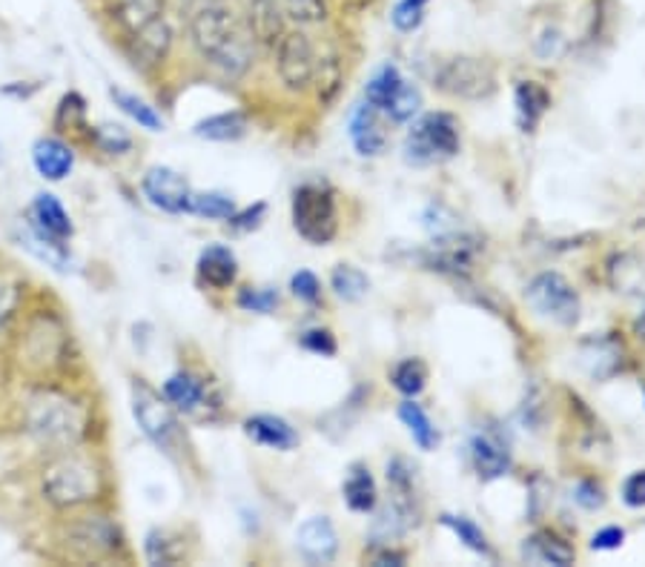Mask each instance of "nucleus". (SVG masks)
<instances>
[{"mask_svg": "<svg viewBox=\"0 0 645 567\" xmlns=\"http://www.w3.org/2000/svg\"><path fill=\"white\" fill-rule=\"evenodd\" d=\"M293 227L305 241L325 247L339 233L333 192L319 184L298 186L293 195Z\"/></svg>", "mask_w": 645, "mask_h": 567, "instance_id": "6", "label": "nucleus"}, {"mask_svg": "<svg viewBox=\"0 0 645 567\" xmlns=\"http://www.w3.org/2000/svg\"><path fill=\"white\" fill-rule=\"evenodd\" d=\"M284 9V18L296 21L298 26H316L327 21L325 0H279Z\"/></svg>", "mask_w": 645, "mask_h": 567, "instance_id": "40", "label": "nucleus"}, {"mask_svg": "<svg viewBox=\"0 0 645 567\" xmlns=\"http://www.w3.org/2000/svg\"><path fill=\"white\" fill-rule=\"evenodd\" d=\"M245 435L250 442L270 450H293L298 444V433L290 428V421H284L282 416H270V412L250 416L245 421Z\"/></svg>", "mask_w": 645, "mask_h": 567, "instance_id": "21", "label": "nucleus"}, {"mask_svg": "<svg viewBox=\"0 0 645 567\" xmlns=\"http://www.w3.org/2000/svg\"><path fill=\"white\" fill-rule=\"evenodd\" d=\"M110 98L115 101V106L124 112L126 118H133L142 129H149V133H161L163 129V118L156 112V106H149L144 98L133 95V92H126V89L121 87H112Z\"/></svg>", "mask_w": 645, "mask_h": 567, "instance_id": "30", "label": "nucleus"}, {"mask_svg": "<svg viewBox=\"0 0 645 567\" xmlns=\"http://www.w3.org/2000/svg\"><path fill=\"white\" fill-rule=\"evenodd\" d=\"M92 135H95V144L106 155H124L133 149V135L126 133L121 124H101Z\"/></svg>", "mask_w": 645, "mask_h": 567, "instance_id": "41", "label": "nucleus"}, {"mask_svg": "<svg viewBox=\"0 0 645 567\" xmlns=\"http://www.w3.org/2000/svg\"><path fill=\"white\" fill-rule=\"evenodd\" d=\"M41 490H44V499L58 510L81 508L104 494V470L87 453H78L75 447L64 450L46 464Z\"/></svg>", "mask_w": 645, "mask_h": 567, "instance_id": "3", "label": "nucleus"}, {"mask_svg": "<svg viewBox=\"0 0 645 567\" xmlns=\"http://www.w3.org/2000/svg\"><path fill=\"white\" fill-rule=\"evenodd\" d=\"M172 46V26L167 18H156V21L144 23L142 30L129 32V55L133 64L142 69L158 67L167 52Z\"/></svg>", "mask_w": 645, "mask_h": 567, "instance_id": "14", "label": "nucleus"}, {"mask_svg": "<svg viewBox=\"0 0 645 567\" xmlns=\"http://www.w3.org/2000/svg\"><path fill=\"white\" fill-rule=\"evenodd\" d=\"M290 290H293V295H296L298 302L305 304H316L321 298L319 279L313 273H307V270H302V273H296L290 279Z\"/></svg>", "mask_w": 645, "mask_h": 567, "instance_id": "44", "label": "nucleus"}, {"mask_svg": "<svg viewBox=\"0 0 645 567\" xmlns=\"http://www.w3.org/2000/svg\"><path fill=\"white\" fill-rule=\"evenodd\" d=\"M410 3H416V7H428V0H410Z\"/></svg>", "mask_w": 645, "mask_h": 567, "instance_id": "54", "label": "nucleus"}, {"mask_svg": "<svg viewBox=\"0 0 645 567\" xmlns=\"http://www.w3.org/2000/svg\"><path fill=\"white\" fill-rule=\"evenodd\" d=\"M373 565L378 567H387V565H405V553L399 551H391V547H385V551H378L376 556H373Z\"/></svg>", "mask_w": 645, "mask_h": 567, "instance_id": "52", "label": "nucleus"}, {"mask_svg": "<svg viewBox=\"0 0 645 567\" xmlns=\"http://www.w3.org/2000/svg\"><path fill=\"white\" fill-rule=\"evenodd\" d=\"M275 67H279L284 87L293 92L310 87L313 78L319 75V58H316L310 37L305 32H284L279 52H275Z\"/></svg>", "mask_w": 645, "mask_h": 567, "instance_id": "10", "label": "nucleus"}, {"mask_svg": "<svg viewBox=\"0 0 645 567\" xmlns=\"http://www.w3.org/2000/svg\"><path fill=\"white\" fill-rule=\"evenodd\" d=\"M67 350V332L53 316H37L23 339V361L32 370H49L64 359Z\"/></svg>", "mask_w": 645, "mask_h": 567, "instance_id": "11", "label": "nucleus"}, {"mask_svg": "<svg viewBox=\"0 0 645 567\" xmlns=\"http://www.w3.org/2000/svg\"><path fill=\"white\" fill-rule=\"evenodd\" d=\"M144 553H147L149 565H176L184 556V547L170 531H149L147 538H144Z\"/></svg>", "mask_w": 645, "mask_h": 567, "instance_id": "34", "label": "nucleus"}, {"mask_svg": "<svg viewBox=\"0 0 645 567\" xmlns=\"http://www.w3.org/2000/svg\"><path fill=\"white\" fill-rule=\"evenodd\" d=\"M528 307L559 327L577 325L579 295L559 273H540L525 290Z\"/></svg>", "mask_w": 645, "mask_h": 567, "instance_id": "7", "label": "nucleus"}, {"mask_svg": "<svg viewBox=\"0 0 645 567\" xmlns=\"http://www.w3.org/2000/svg\"><path fill=\"white\" fill-rule=\"evenodd\" d=\"M83 115H87V106H83V98L81 95H75V92H69V95H64V101H60V106H58V124H67V126L81 124Z\"/></svg>", "mask_w": 645, "mask_h": 567, "instance_id": "47", "label": "nucleus"}, {"mask_svg": "<svg viewBox=\"0 0 645 567\" xmlns=\"http://www.w3.org/2000/svg\"><path fill=\"white\" fill-rule=\"evenodd\" d=\"M163 398L179 412H195L199 407H204L207 390H204V382L193 373H176L163 382Z\"/></svg>", "mask_w": 645, "mask_h": 567, "instance_id": "27", "label": "nucleus"}, {"mask_svg": "<svg viewBox=\"0 0 645 567\" xmlns=\"http://www.w3.org/2000/svg\"><path fill=\"white\" fill-rule=\"evenodd\" d=\"M637 332H640V339H645V313L637 318Z\"/></svg>", "mask_w": 645, "mask_h": 567, "instance_id": "53", "label": "nucleus"}, {"mask_svg": "<svg viewBox=\"0 0 645 567\" xmlns=\"http://www.w3.org/2000/svg\"><path fill=\"white\" fill-rule=\"evenodd\" d=\"M391 21H394L396 30L401 32L419 30V23L425 21V7H416V3H410V0H401V3H396Z\"/></svg>", "mask_w": 645, "mask_h": 567, "instance_id": "46", "label": "nucleus"}, {"mask_svg": "<svg viewBox=\"0 0 645 567\" xmlns=\"http://www.w3.org/2000/svg\"><path fill=\"white\" fill-rule=\"evenodd\" d=\"M394 387L405 396H419L425 390V382H428V367H425L419 359H405L401 364L394 367Z\"/></svg>", "mask_w": 645, "mask_h": 567, "instance_id": "38", "label": "nucleus"}, {"mask_svg": "<svg viewBox=\"0 0 645 567\" xmlns=\"http://www.w3.org/2000/svg\"><path fill=\"white\" fill-rule=\"evenodd\" d=\"M437 83L442 92L465 101H483L497 92V75L490 64L479 58H453L437 72Z\"/></svg>", "mask_w": 645, "mask_h": 567, "instance_id": "9", "label": "nucleus"}, {"mask_svg": "<svg viewBox=\"0 0 645 567\" xmlns=\"http://www.w3.org/2000/svg\"><path fill=\"white\" fill-rule=\"evenodd\" d=\"M471 458H474L476 473H479L485 481L502 479L505 473L511 470V456H508L505 444L497 442L494 435H474V442H471Z\"/></svg>", "mask_w": 645, "mask_h": 567, "instance_id": "25", "label": "nucleus"}, {"mask_svg": "<svg viewBox=\"0 0 645 567\" xmlns=\"http://www.w3.org/2000/svg\"><path fill=\"white\" fill-rule=\"evenodd\" d=\"M30 222L35 224L41 233H46L49 238H58V241H69L75 236V224L69 218V213L64 209V204L58 201V195L53 192H41L32 201Z\"/></svg>", "mask_w": 645, "mask_h": 567, "instance_id": "20", "label": "nucleus"}, {"mask_svg": "<svg viewBox=\"0 0 645 567\" xmlns=\"http://www.w3.org/2000/svg\"><path fill=\"white\" fill-rule=\"evenodd\" d=\"M264 213H268V206L264 204H256V206H247L245 213H233L227 222H230L233 229H238V233H250V229H256L261 224V218H264Z\"/></svg>", "mask_w": 645, "mask_h": 567, "instance_id": "48", "label": "nucleus"}, {"mask_svg": "<svg viewBox=\"0 0 645 567\" xmlns=\"http://www.w3.org/2000/svg\"><path fill=\"white\" fill-rule=\"evenodd\" d=\"M623 542H625V531H623V528H616V524H611V528H606V531L593 533L591 547H593V551H616V547L623 545Z\"/></svg>", "mask_w": 645, "mask_h": 567, "instance_id": "51", "label": "nucleus"}, {"mask_svg": "<svg viewBox=\"0 0 645 567\" xmlns=\"http://www.w3.org/2000/svg\"><path fill=\"white\" fill-rule=\"evenodd\" d=\"M199 275L210 287L227 290L238 275L236 252L224 243H210L207 250L199 256Z\"/></svg>", "mask_w": 645, "mask_h": 567, "instance_id": "23", "label": "nucleus"}, {"mask_svg": "<svg viewBox=\"0 0 645 567\" xmlns=\"http://www.w3.org/2000/svg\"><path fill=\"white\" fill-rule=\"evenodd\" d=\"M401 83H405V78H401L399 69H396L394 64H385L382 69H376V75H373L371 81H367V87H364V101L371 103V106H376L378 112H385L387 103L394 101Z\"/></svg>", "mask_w": 645, "mask_h": 567, "instance_id": "31", "label": "nucleus"}, {"mask_svg": "<svg viewBox=\"0 0 645 567\" xmlns=\"http://www.w3.org/2000/svg\"><path fill=\"white\" fill-rule=\"evenodd\" d=\"M330 284H333L336 295H339L341 302H362L364 295H367V290H371L367 275L350 264L336 267L333 275H330Z\"/></svg>", "mask_w": 645, "mask_h": 567, "instance_id": "36", "label": "nucleus"}, {"mask_svg": "<svg viewBox=\"0 0 645 567\" xmlns=\"http://www.w3.org/2000/svg\"><path fill=\"white\" fill-rule=\"evenodd\" d=\"M579 364L588 376L611 378L623 367V344L614 336H591L579 344Z\"/></svg>", "mask_w": 645, "mask_h": 567, "instance_id": "17", "label": "nucleus"}, {"mask_svg": "<svg viewBox=\"0 0 645 567\" xmlns=\"http://www.w3.org/2000/svg\"><path fill=\"white\" fill-rule=\"evenodd\" d=\"M190 35L199 55L227 78H241L256 58V37L230 3L210 0L190 21Z\"/></svg>", "mask_w": 645, "mask_h": 567, "instance_id": "1", "label": "nucleus"}, {"mask_svg": "<svg viewBox=\"0 0 645 567\" xmlns=\"http://www.w3.org/2000/svg\"><path fill=\"white\" fill-rule=\"evenodd\" d=\"M623 501L629 508H645V470L631 473L623 485Z\"/></svg>", "mask_w": 645, "mask_h": 567, "instance_id": "50", "label": "nucleus"}, {"mask_svg": "<svg viewBox=\"0 0 645 567\" xmlns=\"http://www.w3.org/2000/svg\"><path fill=\"white\" fill-rule=\"evenodd\" d=\"M296 547L313 565H325L339 551V536H336L333 522L327 515H313L307 522L298 524L296 531Z\"/></svg>", "mask_w": 645, "mask_h": 567, "instance_id": "16", "label": "nucleus"}, {"mask_svg": "<svg viewBox=\"0 0 645 567\" xmlns=\"http://www.w3.org/2000/svg\"><path fill=\"white\" fill-rule=\"evenodd\" d=\"M574 547L565 542L563 536H556L551 531H540L531 538H525L522 545V559L536 562V565H554V567H568L574 565Z\"/></svg>", "mask_w": 645, "mask_h": 567, "instance_id": "24", "label": "nucleus"}, {"mask_svg": "<svg viewBox=\"0 0 645 567\" xmlns=\"http://www.w3.org/2000/svg\"><path fill=\"white\" fill-rule=\"evenodd\" d=\"M513 103H517V121H520L522 133H534L542 115L548 112L551 95L548 89L536 81H522L513 92Z\"/></svg>", "mask_w": 645, "mask_h": 567, "instance_id": "26", "label": "nucleus"}, {"mask_svg": "<svg viewBox=\"0 0 645 567\" xmlns=\"http://www.w3.org/2000/svg\"><path fill=\"white\" fill-rule=\"evenodd\" d=\"M18 243H21L30 256H35L41 264L53 267L55 273H69V270H72V256H69L67 243L58 241V238H49L32 222L18 227Z\"/></svg>", "mask_w": 645, "mask_h": 567, "instance_id": "18", "label": "nucleus"}, {"mask_svg": "<svg viewBox=\"0 0 645 567\" xmlns=\"http://www.w3.org/2000/svg\"><path fill=\"white\" fill-rule=\"evenodd\" d=\"M245 21L252 37L261 44L279 46V41L284 37V9L279 0H250Z\"/></svg>", "mask_w": 645, "mask_h": 567, "instance_id": "22", "label": "nucleus"}, {"mask_svg": "<svg viewBox=\"0 0 645 567\" xmlns=\"http://www.w3.org/2000/svg\"><path fill=\"white\" fill-rule=\"evenodd\" d=\"M348 133L353 147L362 158H376V155L385 152L387 147V133L382 121H378V110L364 101L359 106H353L348 118Z\"/></svg>", "mask_w": 645, "mask_h": 567, "instance_id": "15", "label": "nucleus"}, {"mask_svg": "<svg viewBox=\"0 0 645 567\" xmlns=\"http://www.w3.org/2000/svg\"><path fill=\"white\" fill-rule=\"evenodd\" d=\"M163 15V0H121L118 3V21L126 30V35L142 30L144 23L156 21Z\"/></svg>", "mask_w": 645, "mask_h": 567, "instance_id": "35", "label": "nucleus"}, {"mask_svg": "<svg viewBox=\"0 0 645 567\" xmlns=\"http://www.w3.org/2000/svg\"><path fill=\"white\" fill-rule=\"evenodd\" d=\"M298 344L305 347L307 353H316V355H336V339H333V332H330V330H321V327H316V330L302 332V339H298Z\"/></svg>", "mask_w": 645, "mask_h": 567, "instance_id": "45", "label": "nucleus"}, {"mask_svg": "<svg viewBox=\"0 0 645 567\" xmlns=\"http://www.w3.org/2000/svg\"><path fill=\"white\" fill-rule=\"evenodd\" d=\"M23 419H26V433L41 447L53 450V453L78 447L87 435V428H90L87 407L69 393L60 390L32 393Z\"/></svg>", "mask_w": 645, "mask_h": 567, "instance_id": "2", "label": "nucleus"}, {"mask_svg": "<svg viewBox=\"0 0 645 567\" xmlns=\"http://www.w3.org/2000/svg\"><path fill=\"white\" fill-rule=\"evenodd\" d=\"M238 307L247 309V313L270 316L279 307V293L273 287H247L238 293Z\"/></svg>", "mask_w": 645, "mask_h": 567, "instance_id": "42", "label": "nucleus"}, {"mask_svg": "<svg viewBox=\"0 0 645 567\" xmlns=\"http://www.w3.org/2000/svg\"><path fill=\"white\" fill-rule=\"evenodd\" d=\"M32 163L46 181H64L75 170V152L60 138H37L32 147Z\"/></svg>", "mask_w": 645, "mask_h": 567, "instance_id": "19", "label": "nucleus"}, {"mask_svg": "<svg viewBox=\"0 0 645 567\" xmlns=\"http://www.w3.org/2000/svg\"><path fill=\"white\" fill-rule=\"evenodd\" d=\"M456 152H460V124L448 112L422 115L405 138V161L414 167L448 161Z\"/></svg>", "mask_w": 645, "mask_h": 567, "instance_id": "4", "label": "nucleus"}, {"mask_svg": "<svg viewBox=\"0 0 645 567\" xmlns=\"http://www.w3.org/2000/svg\"><path fill=\"white\" fill-rule=\"evenodd\" d=\"M142 190L149 204L170 215L186 213V204L193 195L190 181L170 167H149L147 175L142 178Z\"/></svg>", "mask_w": 645, "mask_h": 567, "instance_id": "12", "label": "nucleus"}, {"mask_svg": "<svg viewBox=\"0 0 645 567\" xmlns=\"http://www.w3.org/2000/svg\"><path fill=\"white\" fill-rule=\"evenodd\" d=\"M419 106H422V92H419L414 83L405 81L399 87V92L394 95V101L387 103L385 115L391 121H396V124H408L416 112H419Z\"/></svg>", "mask_w": 645, "mask_h": 567, "instance_id": "39", "label": "nucleus"}, {"mask_svg": "<svg viewBox=\"0 0 645 567\" xmlns=\"http://www.w3.org/2000/svg\"><path fill=\"white\" fill-rule=\"evenodd\" d=\"M60 542H64L67 553H72L75 559L83 562L106 559V556H115L124 547V536H121L118 524L112 522L110 515L101 513L75 515L72 522L64 524Z\"/></svg>", "mask_w": 645, "mask_h": 567, "instance_id": "5", "label": "nucleus"}, {"mask_svg": "<svg viewBox=\"0 0 645 567\" xmlns=\"http://www.w3.org/2000/svg\"><path fill=\"white\" fill-rule=\"evenodd\" d=\"M233 213H236V201L224 192H193L186 204V215H199L210 222H227Z\"/></svg>", "mask_w": 645, "mask_h": 567, "instance_id": "32", "label": "nucleus"}, {"mask_svg": "<svg viewBox=\"0 0 645 567\" xmlns=\"http://www.w3.org/2000/svg\"><path fill=\"white\" fill-rule=\"evenodd\" d=\"M574 501H577L579 508L597 510L602 508L606 496H602V487L597 485V481H579L577 490H574Z\"/></svg>", "mask_w": 645, "mask_h": 567, "instance_id": "49", "label": "nucleus"}, {"mask_svg": "<svg viewBox=\"0 0 645 567\" xmlns=\"http://www.w3.org/2000/svg\"><path fill=\"white\" fill-rule=\"evenodd\" d=\"M474 252H476V241L467 236H460V233H442L437 236V241L430 243L428 252H425V261L428 267L439 270V273H451L460 275L471 270L474 264Z\"/></svg>", "mask_w": 645, "mask_h": 567, "instance_id": "13", "label": "nucleus"}, {"mask_svg": "<svg viewBox=\"0 0 645 567\" xmlns=\"http://www.w3.org/2000/svg\"><path fill=\"white\" fill-rule=\"evenodd\" d=\"M133 416L138 421L142 433L147 435L149 442L156 447L172 453L176 442H179V421H176V412L167 398L158 396L149 384H144L142 378L133 382Z\"/></svg>", "mask_w": 645, "mask_h": 567, "instance_id": "8", "label": "nucleus"}, {"mask_svg": "<svg viewBox=\"0 0 645 567\" xmlns=\"http://www.w3.org/2000/svg\"><path fill=\"white\" fill-rule=\"evenodd\" d=\"M399 419L405 421V428H408V433L414 435V442L419 444V447H422V450L437 447L439 433H437L433 421L428 419V412H425L422 407L414 405V401H405V405L399 407Z\"/></svg>", "mask_w": 645, "mask_h": 567, "instance_id": "33", "label": "nucleus"}, {"mask_svg": "<svg viewBox=\"0 0 645 567\" xmlns=\"http://www.w3.org/2000/svg\"><path fill=\"white\" fill-rule=\"evenodd\" d=\"M18 304H21V287L7 275H0V330L12 321Z\"/></svg>", "mask_w": 645, "mask_h": 567, "instance_id": "43", "label": "nucleus"}, {"mask_svg": "<svg viewBox=\"0 0 645 567\" xmlns=\"http://www.w3.org/2000/svg\"><path fill=\"white\" fill-rule=\"evenodd\" d=\"M439 522L445 524L448 531L456 533V536H460V542L467 547V551L479 553V556H488V559L494 556V553H490L488 538H485V533L479 531V528H476V524L471 522V519H465V515L445 513L442 519H439Z\"/></svg>", "mask_w": 645, "mask_h": 567, "instance_id": "37", "label": "nucleus"}, {"mask_svg": "<svg viewBox=\"0 0 645 567\" xmlns=\"http://www.w3.org/2000/svg\"><path fill=\"white\" fill-rule=\"evenodd\" d=\"M344 501H348L350 510H357V513H371L376 508V481H373L371 470L357 464L353 470L348 473V479H344Z\"/></svg>", "mask_w": 645, "mask_h": 567, "instance_id": "29", "label": "nucleus"}, {"mask_svg": "<svg viewBox=\"0 0 645 567\" xmlns=\"http://www.w3.org/2000/svg\"><path fill=\"white\" fill-rule=\"evenodd\" d=\"M195 138L204 140H218V144H227V140H238L247 135V118L245 112H218V115H210V118L199 121L193 129Z\"/></svg>", "mask_w": 645, "mask_h": 567, "instance_id": "28", "label": "nucleus"}]
</instances>
